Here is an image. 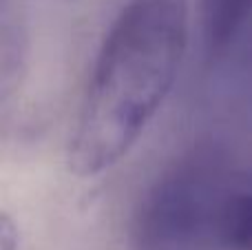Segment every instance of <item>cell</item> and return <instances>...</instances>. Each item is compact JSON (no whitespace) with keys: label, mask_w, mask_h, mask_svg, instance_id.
<instances>
[{"label":"cell","mask_w":252,"mask_h":250,"mask_svg":"<svg viewBox=\"0 0 252 250\" xmlns=\"http://www.w3.org/2000/svg\"><path fill=\"white\" fill-rule=\"evenodd\" d=\"M223 250H252V188L241 186L223 219Z\"/></svg>","instance_id":"5"},{"label":"cell","mask_w":252,"mask_h":250,"mask_svg":"<svg viewBox=\"0 0 252 250\" xmlns=\"http://www.w3.org/2000/svg\"><path fill=\"white\" fill-rule=\"evenodd\" d=\"M213 62L219 66V91L230 102L252 104V22Z\"/></svg>","instance_id":"4"},{"label":"cell","mask_w":252,"mask_h":250,"mask_svg":"<svg viewBox=\"0 0 252 250\" xmlns=\"http://www.w3.org/2000/svg\"><path fill=\"white\" fill-rule=\"evenodd\" d=\"M252 22V0H199V33L204 51L217 60Z\"/></svg>","instance_id":"3"},{"label":"cell","mask_w":252,"mask_h":250,"mask_svg":"<svg viewBox=\"0 0 252 250\" xmlns=\"http://www.w3.org/2000/svg\"><path fill=\"white\" fill-rule=\"evenodd\" d=\"M0 237H2V250H13V242H11V233H13V226L7 217H2V224H0Z\"/></svg>","instance_id":"6"},{"label":"cell","mask_w":252,"mask_h":250,"mask_svg":"<svg viewBox=\"0 0 252 250\" xmlns=\"http://www.w3.org/2000/svg\"><path fill=\"white\" fill-rule=\"evenodd\" d=\"M239 188L235 166L221 151L192 149L139 199L128 250H223V219Z\"/></svg>","instance_id":"2"},{"label":"cell","mask_w":252,"mask_h":250,"mask_svg":"<svg viewBox=\"0 0 252 250\" xmlns=\"http://www.w3.org/2000/svg\"><path fill=\"white\" fill-rule=\"evenodd\" d=\"M188 40L186 0H128L106 31L69 137V168L95 177L126 157L161 109Z\"/></svg>","instance_id":"1"}]
</instances>
